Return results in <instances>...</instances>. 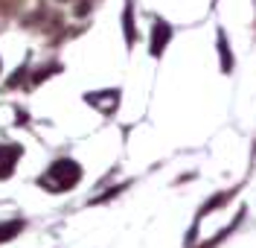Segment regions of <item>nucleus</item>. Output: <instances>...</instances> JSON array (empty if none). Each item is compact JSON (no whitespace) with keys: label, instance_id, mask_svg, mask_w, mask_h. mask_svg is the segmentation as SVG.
Instances as JSON below:
<instances>
[{"label":"nucleus","instance_id":"nucleus-1","mask_svg":"<svg viewBox=\"0 0 256 248\" xmlns=\"http://www.w3.org/2000/svg\"><path fill=\"white\" fill-rule=\"evenodd\" d=\"M79 178H82V169L73 161H56L50 166V172L41 178V184H47V190H70Z\"/></svg>","mask_w":256,"mask_h":248},{"label":"nucleus","instance_id":"nucleus-4","mask_svg":"<svg viewBox=\"0 0 256 248\" xmlns=\"http://www.w3.org/2000/svg\"><path fill=\"white\" fill-rule=\"evenodd\" d=\"M166 38H169V27H166V24H160L158 30H154V44H152V50H154V53H160V50H163V44H166Z\"/></svg>","mask_w":256,"mask_h":248},{"label":"nucleus","instance_id":"nucleus-2","mask_svg":"<svg viewBox=\"0 0 256 248\" xmlns=\"http://www.w3.org/2000/svg\"><path fill=\"white\" fill-rule=\"evenodd\" d=\"M18 155H20V149L18 146H0V178H6V175L12 172Z\"/></svg>","mask_w":256,"mask_h":248},{"label":"nucleus","instance_id":"nucleus-3","mask_svg":"<svg viewBox=\"0 0 256 248\" xmlns=\"http://www.w3.org/2000/svg\"><path fill=\"white\" fill-rule=\"evenodd\" d=\"M20 228H24V222H20V219H12V222L0 225V242H6V239H12L15 233H20Z\"/></svg>","mask_w":256,"mask_h":248}]
</instances>
